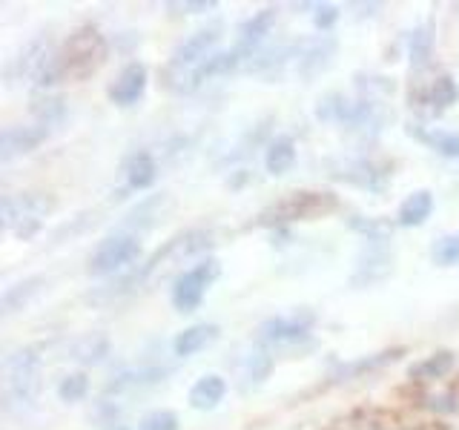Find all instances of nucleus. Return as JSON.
Wrapping results in <instances>:
<instances>
[{"mask_svg":"<svg viewBox=\"0 0 459 430\" xmlns=\"http://www.w3.org/2000/svg\"><path fill=\"white\" fill-rule=\"evenodd\" d=\"M109 55L107 38L98 32L95 26H81L75 29L61 49L55 52L49 66L40 72V78L35 81L38 92H47L49 86L61 83V81H83L90 78L92 72L104 66Z\"/></svg>","mask_w":459,"mask_h":430,"instance_id":"f257e3e1","label":"nucleus"},{"mask_svg":"<svg viewBox=\"0 0 459 430\" xmlns=\"http://www.w3.org/2000/svg\"><path fill=\"white\" fill-rule=\"evenodd\" d=\"M43 387V358L35 348H21L4 358V399L9 410L35 408Z\"/></svg>","mask_w":459,"mask_h":430,"instance_id":"f03ea898","label":"nucleus"},{"mask_svg":"<svg viewBox=\"0 0 459 430\" xmlns=\"http://www.w3.org/2000/svg\"><path fill=\"white\" fill-rule=\"evenodd\" d=\"M55 210V201L43 193H12L0 201V224L14 238L29 241L40 233L43 219Z\"/></svg>","mask_w":459,"mask_h":430,"instance_id":"7ed1b4c3","label":"nucleus"},{"mask_svg":"<svg viewBox=\"0 0 459 430\" xmlns=\"http://www.w3.org/2000/svg\"><path fill=\"white\" fill-rule=\"evenodd\" d=\"M336 207H339V201L333 193H290L279 198L276 204H270L255 219V224L273 227V224H287V221H313V219H322L327 212H333Z\"/></svg>","mask_w":459,"mask_h":430,"instance_id":"20e7f679","label":"nucleus"},{"mask_svg":"<svg viewBox=\"0 0 459 430\" xmlns=\"http://www.w3.org/2000/svg\"><path fill=\"white\" fill-rule=\"evenodd\" d=\"M221 272L219 258H201L198 264H193L190 270H184L181 276L172 284V307L178 313H195L204 301L207 290L215 284Z\"/></svg>","mask_w":459,"mask_h":430,"instance_id":"39448f33","label":"nucleus"},{"mask_svg":"<svg viewBox=\"0 0 459 430\" xmlns=\"http://www.w3.org/2000/svg\"><path fill=\"white\" fill-rule=\"evenodd\" d=\"M221 32H224L221 23H210V26L195 29L193 35H186L178 43V47L172 49L169 66H167L164 75H172V72H178V78L184 81V69L193 75V72L215 52V47H219V40H221Z\"/></svg>","mask_w":459,"mask_h":430,"instance_id":"423d86ee","label":"nucleus"},{"mask_svg":"<svg viewBox=\"0 0 459 430\" xmlns=\"http://www.w3.org/2000/svg\"><path fill=\"white\" fill-rule=\"evenodd\" d=\"M141 258V241L133 233H112L98 244L95 253L86 262V272L90 276H112L124 267H129Z\"/></svg>","mask_w":459,"mask_h":430,"instance_id":"0eeeda50","label":"nucleus"},{"mask_svg":"<svg viewBox=\"0 0 459 430\" xmlns=\"http://www.w3.org/2000/svg\"><path fill=\"white\" fill-rule=\"evenodd\" d=\"M55 43L49 35H38L32 38L29 43H23V47L18 49V55L9 57L6 64V81L9 86L14 83H26V81H38L40 72L49 66V61L55 57Z\"/></svg>","mask_w":459,"mask_h":430,"instance_id":"6e6552de","label":"nucleus"},{"mask_svg":"<svg viewBox=\"0 0 459 430\" xmlns=\"http://www.w3.org/2000/svg\"><path fill=\"white\" fill-rule=\"evenodd\" d=\"M333 55H336V40L330 35L301 40L299 49H296L293 72L299 78H316L319 72H325L330 64H333Z\"/></svg>","mask_w":459,"mask_h":430,"instance_id":"1a4fd4ad","label":"nucleus"},{"mask_svg":"<svg viewBox=\"0 0 459 430\" xmlns=\"http://www.w3.org/2000/svg\"><path fill=\"white\" fill-rule=\"evenodd\" d=\"M391 276H394V253L385 247H370L356 258L351 284L362 290V287H377Z\"/></svg>","mask_w":459,"mask_h":430,"instance_id":"9d476101","label":"nucleus"},{"mask_svg":"<svg viewBox=\"0 0 459 430\" xmlns=\"http://www.w3.org/2000/svg\"><path fill=\"white\" fill-rule=\"evenodd\" d=\"M49 138V126L43 124H21V126H6L0 135V161H12L18 155L35 152L43 141Z\"/></svg>","mask_w":459,"mask_h":430,"instance_id":"9b49d317","label":"nucleus"},{"mask_svg":"<svg viewBox=\"0 0 459 430\" xmlns=\"http://www.w3.org/2000/svg\"><path fill=\"white\" fill-rule=\"evenodd\" d=\"M310 324H313L310 313L276 315V319H267L262 327H258V339L267 341V344H293V341L307 336Z\"/></svg>","mask_w":459,"mask_h":430,"instance_id":"f8f14e48","label":"nucleus"},{"mask_svg":"<svg viewBox=\"0 0 459 430\" xmlns=\"http://www.w3.org/2000/svg\"><path fill=\"white\" fill-rule=\"evenodd\" d=\"M276 18H279V9L276 6H264L262 12H255L253 18H247V21L238 26V43H236V49L244 55V61L258 52V47H262L264 38L273 32V26H276Z\"/></svg>","mask_w":459,"mask_h":430,"instance_id":"ddd939ff","label":"nucleus"},{"mask_svg":"<svg viewBox=\"0 0 459 430\" xmlns=\"http://www.w3.org/2000/svg\"><path fill=\"white\" fill-rule=\"evenodd\" d=\"M143 92H147V66L133 61L118 72V78L109 86V100L118 107H133L143 98Z\"/></svg>","mask_w":459,"mask_h":430,"instance_id":"4468645a","label":"nucleus"},{"mask_svg":"<svg viewBox=\"0 0 459 430\" xmlns=\"http://www.w3.org/2000/svg\"><path fill=\"white\" fill-rule=\"evenodd\" d=\"M167 367H158V365H143V367H129L121 370L118 376H112L104 387V396H121V393H135L143 391V387H152L158 382L167 379Z\"/></svg>","mask_w":459,"mask_h":430,"instance_id":"2eb2a0df","label":"nucleus"},{"mask_svg":"<svg viewBox=\"0 0 459 430\" xmlns=\"http://www.w3.org/2000/svg\"><path fill=\"white\" fill-rule=\"evenodd\" d=\"M219 336H221V330H219V324H212V322L190 324V327H184L176 339H172V353H176L178 358H190V356H195L201 350H207Z\"/></svg>","mask_w":459,"mask_h":430,"instance_id":"dca6fc26","label":"nucleus"},{"mask_svg":"<svg viewBox=\"0 0 459 430\" xmlns=\"http://www.w3.org/2000/svg\"><path fill=\"white\" fill-rule=\"evenodd\" d=\"M244 61V55L233 47V49H224V52H212L204 64H201L193 75H190V86L186 90H198L201 83H207L212 78H219V75H230L238 64Z\"/></svg>","mask_w":459,"mask_h":430,"instance_id":"f3484780","label":"nucleus"},{"mask_svg":"<svg viewBox=\"0 0 459 430\" xmlns=\"http://www.w3.org/2000/svg\"><path fill=\"white\" fill-rule=\"evenodd\" d=\"M227 396V379L219 373H207L190 387V408L193 410H215Z\"/></svg>","mask_w":459,"mask_h":430,"instance_id":"a211bd4d","label":"nucleus"},{"mask_svg":"<svg viewBox=\"0 0 459 430\" xmlns=\"http://www.w3.org/2000/svg\"><path fill=\"white\" fill-rule=\"evenodd\" d=\"M112 350V341L107 333H83L69 344V358L78 365H100Z\"/></svg>","mask_w":459,"mask_h":430,"instance_id":"6ab92c4d","label":"nucleus"},{"mask_svg":"<svg viewBox=\"0 0 459 430\" xmlns=\"http://www.w3.org/2000/svg\"><path fill=\"white\" fill-rule=\"evenodd\" d=\"M430 212H434V193L430 190H413L396 210L399 227H422Z\"/></svg>","mask_w":459,"mask_h":430,"instance_id":"aec40b11","label":"nucleus"},{"mask_svg":"<svg viewBox=\"0 0 459 430\" xmlns=\"http://www.w3.org/2000/svg\"><path fill=\"white\" fill-rule=\"evenodd\" d=\"M43 287H47V279H43V276H29L23 281L9 284L6 290H4V296H0V313L12 315V313L23 310L29 301H32L43 290Z\"/></svg>","mask_w":459,"mask_h":430,"instance_id":"412c9836","label":"nucleus"},{"mask_svg":"<svg viewBox=\"0 0 459 430\" xmlns=\"http://www.w3.org/2000/svg\"><path fill=\"white\" fill-rule=\"evenodd\" d=\"M408 133L416 141H422L425 147L437 150L439 155L459 161V133H448V129H437V126H420V124H411Z\"/></svg>","mask_w":459,"mask_h":430,"instance_id":"4be33fe9","label":"nucleus"},{"mask_svg":"<svg viewBox=\"0 0 459 430\" xmlns=\"http://www.w3.org/2000/svg\"><path fill=\"white\" fill-rule=\"evenodd\" d=\"M167 204H169L167 195H155V198L141 201V204L126 215V221L121 224L118 233H133V236H138V229H150L158 219H161V212H164Z\"/></svg>","mask_w":459,"mask_h":430,"instance_id":"5701e85b","label":"nucleus"},{"mask_svg":"<svg viewBox=\"0 0 459 430\" xmlns=\"http://www.w3.org/2000/svg\"><path fill=\"white\" fill-rule=\"evenodd\" d=\"M296 164V141L290 135H276L267 143L264 152V167L270 176H284Z\"/></svg>","mask_w":459,"mask_h":430,"instance_id":"b1692460","label":"nucleus"},{"mask_svg":"<svg viewBox=\"0 0 459 430\" xmlns=\"http://www.w3.org/2000/svg\"><path fill=\"white\" fill-rule=\"evenodd\" d=\"M124 176H126V184L133 186V190H150L158 178V164L150 152H135L129 155V161L124 167Z\"/></svg>","mask_w":459,"mask_h":430,"instance_id":"393cba45","label":"nucleus"},{"mask_svg":"<svg viewBox=\"0 0 459 430\" xmlns=\"http://www.w3.org/2000/svg\"><path fill=\"white\" fill-rule=\"evenodd\" d=\"M270 373H273V356L264 348H253L247 356H244V362H241V379H244L241 384H244V391L264 384Z\"/></svg>","mask_w":459,"mask_h":430,"instance_id":"a878e982","label":"nucleus"},{"mask_svg":"<svg viewBox=\"0 0 459 430\" xmlns=\"http://www.w3.org/2000/svg\"><path fill=\"white\" fill-rule=\"evenodd\" d=\"M451 367H454V353L451 350H439V353L425 356L422 362H416L411 367V379H416V382H437L442 376H448Z\"/></svg>","mask_w":459,"mask_h":430,"instance_id":"bb28decb","label":"nucleus"},{"mask_svg":"<svg viewBox=\"0 0 459 430\" xmlns=\"http://www.w3.org/2000/svg\"><path fill=\"white\" fill-rule=\"evenodd\" d=\"M402 348L396 350H382V353H373V356H365V358H356V362H348V365H342L336 370V382H348V379H356V376H362V373H370V370H377L387 362H394V358H399Z\"/></svg>","mask_w":459,"mask_h":430,"instance_id":"cd10ccee","label":"nucleus"},{"mask_svg":"<svg viewBox=\"0 0 459 430\" xmlns=\"http://www.w3.org/2000/svg\"><path fill=\"white\" fill-rule=\"evenodd\" d=\"M430 55H434V29H430V23H422L411 35V66L413 69L428 66Z\"/></svg>","mask_w":459,"mask_h":430,"instance_id":"c85d7f7f","label":"nucleus"},{"mask_svg":"<svg viewBox=\"0 0 459 430\" xmlns=\"http://www.w3.org/2000/svg\"><path fill=\"white\" fill-rule=\"evenodd\" d=\"M456 98H459V86L451 75L434 78V83H430V90H428V104H434L437 109H448L456 104Z\"/></svg>","mask_w":459,"mask_h":430,"instance_id":"c756f323","label":"nucleus"},{"mask_svg":"<svg viewBox=\"0 0 459 430\" xmlns=\"http://www.w3.org/2000/svg\"><path fill=\"white\" fill-rule=\"evenodd\" d=\"M32 112H35L38 124H43V126H55V124H61V121H64L66 104H64V98H61V95H47V98L35 100Z\"/></svg>","mask_w":459,"mask_h":430,"instance_id":"7c9ffc66","label":"nucleus"},{"mask_svg":"<svg viewBox=\"0 0 459 430\" xmlns=\"http://www.w3.org/2000/svg\"><path fill=\"white\" fill-rule=\"evenodd\" d=\"M351 227L356 233H362L368 241H377V244L391 238V233H394L391 224H385L382 219H365V215H351Z\"/></svg>","mask_w":459,"mask_h":430,"instance_id":"2f4dec72","label":"nucleus"},{"mask_svg":"<svg viewBox=\"0 0 459 430\" xmlns=\"http://www.w3.org/2000/svg\"><path fill=\"white\" fill-rule=\"evenodd\" d=\"M430 255H434V264L439 267H456L459 264V233H448L437 238Z\"/></svg>","mask_w":459,"mask_h":430,"instance_id":"473e14b6","label":"nucleus"},{"mask_svg":"<svg viewBox=\"0 0 459 430\" xmlns=\"http://www.w3.org/2000/svg\"><path fill=\"white\" fill-rule=\"evenodd\" d=\"M86 393H90V379H86V373H66V376L61 379V384H57V396H61V401H81Z\"/></svg>","mask_w":459,"mask_h":430,"instance_id":"72a5a7b5","label":"nucleus"},{"mask_svg":"<svg viewBox=\"0 0 459 430\" xmlns=\"http://www.w3.org/2000/svg\"><path fill=\"white\" fill-rule=\"evenodd\" d=\"M178 416L172 410H152L138 422V430H178Z\"/></svg>","mask_w":459,"mask_h":430,"instance_id":"f704fd0d","label":"nucleus"},{"mask_svg":"<svg viewBox=\"0 0 459 430\" xmlns=\"http://www.w3.org/2000/svg\"><path fill=\"white\" fill-rule=\"evenodd\" d=\"M339 6H333V4H322V6H313V23H316V29L319 32H330V29L336 26V21H339Z\"/></svg>","mask_w":459,"mask_h":430,"instance_id":"c9c22d12","label":"nucleus"},{"mask_svg":"<svg viewBox=\"0 0 459 430\" xmlns=\"http://www.w3.org/2000/svg\"><path fill=\"white\" fill-rule=\"evenodd\" d=\"M169 9H184V12L201 14V12H212V9H219V4H215V0H186V4H169Z\"/></svg>","mask_w":459,"mask_h":430,"instance_id":"e433bc0d","label":"nucleus"}]
</instances>
